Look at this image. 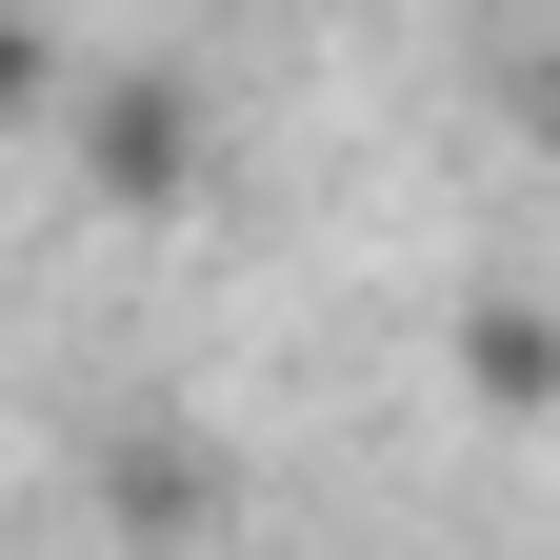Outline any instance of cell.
Here are the masks:
<instances>
[{"mask_svg": "<svg viewBox=\"0 0 560 560\" xmlns=\"http://www.w3.org/2000/svg\"><path fill=\"white\" fill-rule=\"evenodd\" d=\"M60 120H81V180L101 200H180L200 180V81L180 60H101V81H60Z\"/></svg>", "mask_w": 560, "mask_h": 560, "instance_id": "cell-1", "label": "cell"}, {"mask_svg": "<svg viewBox=\"0 0 560 560\" xmlns=\"http://www.w3.org/2000/svg\"><path fill=\"white\" fill-rule=\"evenodd\" d=\"M460 400L560 420V320H540V301H460Z\"/></svg>", "mask_w": 560, "mask_h": 560, "instance_id": "cell-2", "label": "cell"}, {"mask_svg": "<svg viewBox=\"0 0 560 560\" xmlns=\"http://www.w3.org/2000/svg\"><path fill=\"white\" fill-rule=\"evenodd\" d=\"M60 81H81V60H60V40H40V21H0V120H40V101H60Z\"/></svg>", "mask_w": 560, "mask_h": 560, "instance_id": "cell-3", "label": "cell"}]
</instances>
